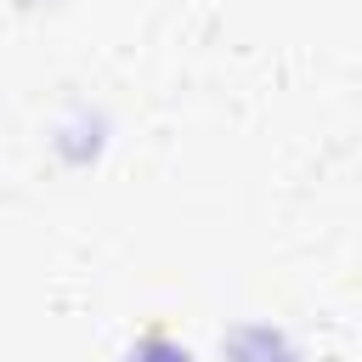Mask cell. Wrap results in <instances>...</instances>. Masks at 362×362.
I'll list each match as a JSON object with an SVG mask.
<instances>
[{
  "label": "cell",
  "instance_id": "obj_2",
  "mask_svg": "<svg viewBox=\"0 0 362 362\" xmlns=\"http://www.w3.org/2000/svg\"><path fill=\"white\" fill-rule=\"evenodd\" d=\"M130 362H192V356H187L175 339H164V334H147V339L130 351Z\"/></svg>",
  "mask_w": 362,
  "mask_h": 362
},
{
  "label": "cell",
  "instance_id": "obj_1",
  "mask_svg": "<svg viewBox=\"0 0 362 362\" xmlns=\"http://www.w3.org/2000/svg\"><path fill=\"white\" fill-rule=\"evenodd\" d=\"M226 362H300V356H294L288 339L272 334V328H238V334L226 339Z\"/></svg>",
  "mask_w": 362,
  "mask_h": 362
}]
</instances>
